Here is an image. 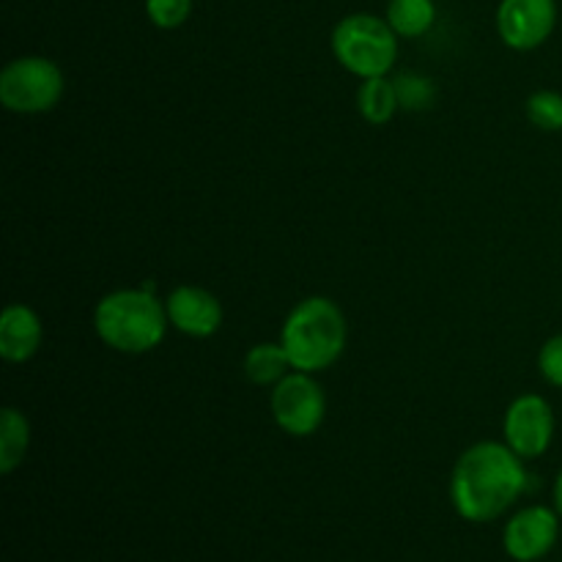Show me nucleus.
Wrapping results in <instances>:
<instances>
[{"mask_svg": "<svg viewBox=\"0 0 562 562\" xmlns=\"http://www.w3.org/2000/svg\"><path fill=\"white\" fill-rule=\"evenodd\" d=\"M527 119L543 132H562V93L536 91L527 99Z\"/></svg>", "mask_w": 562, "mask_h": 562, "instance_id": "nucleus-17", "label": "nucleus"}, {"mask_svg": "<svg viewBox=\"0 0 562 562\" xmlns=\"http://www.w3.org/2000/svg\"><path fill=\"white\" fill-rule=\"evenodd\" d=\"M31 445V423L14 406H5L0 415V472L11 475L25 461Z\"/></svg>", "mask_w": 562, "mask_h": 562, "instance_id": "nucleus-14", "label": "nucleus"}, {"mask_svg": "<svg viewBox=\"0 0 562 562\" xmlns=\"http://www.w3.org/2000/svg\"><path fill=\"white\" fill-rule=\"evenodd\" d=\"M44 338L42 318L33 307L14 302L0 316V357L5 362H27Z\"/></svg>", "mask_w": 562, "mask_h": 562, "instance_id": "nucleus-11", "label": "nucleus"}, {"mask_svg": "<svg viewBox=\"0 0 562 562\" xmlns=\"http://www.w3.org/2000/svg\"><path fill=\"white\" fill-rule=\"evenodd\" d=\"M552 494H554V510H558L560 519H562V470H560V475L554 477V488H552Z\"/></svg>", "mask_w": 562, "mask_h": 562, "instance_id": "nucleus-20", "label": "nucleus"}, {"mask_svg": "<svg viewBox=\"0 0 562 562\" xmlns=\"http://www.w3.org/2000/svg\"><path fill=\"white\" fill-rule=\"evenodd\" d=\"M558 25L554 0H499L497 33L505 47L530 53L549 42Z\"/></svg>", "mask_w": 562, "mask_h": 562, "instance_id": "nucleus-8", "label": "nucleus"}, {"mask_svg": "<svg viewBox=\"0 0 562 562\" xmlns=\"http://www.w3.org/2000/svg\"><path fill=\"white\" fill-rule=\"evenodd\" d=\"M329 44L338 64L360 80L387 77L398 58V33L390 27L384 16H373L368 11L344 16L333 27Z\"/></svg>", "mask_w": 562, "mask_h": 562, "instance_id": "nucleus-4", "label": "nucleus"}, {"mask_svg": "<svg viewBox=\"0 0 562 562\" xmlns=\"http://www.w3.org/2000/svg\"><path fill=\"white\" fill-rule=\"evenodd\" d=\"M349 340V324L344 311L329 296H307L285 316L280 344L289 355L291 368L305 373H322L340 360Z\"/></svg>", "mask_w": 562, "mask_h": 562, "instance_id": "nucleus-3", "label": "nucleus"}, {"mask_svg": "<svg viewBox=\"0 0 562 562\" xmlns=\"http://www.w3.org/2000/svg\"><path fill=\"white\" fill-rule=\"evenodd\" d=\"M393 86L404 110H426L431 108L434 97H437L434 82L428 77L415 75V71H401V75H395Z\"/></svg>", "mask_w": 562, "mask_h": 562, "instance_id": "nucleus-16", "label": "nucleus"}, {"mask_svg": "<svg viewBox=\"0 0 562 562\" xmlns=\"http://www.w3.org/2000/svg\"><path fill=\"white\" fill-rule=\"evenodd\" d=\"M505 445L525 461L541 459L554 439V412L543 395H519L503 420Z\"/></svg>", "mask_w": 562, "mask_h": 562, "instance_id": "nucleus-7", "label": "nucleus"}, {"mask_svg": "<svg viewBox=\"0 0 562 562\" xmlns=\"http://www.w3.org/2000/svg\"><path fill=\"white\" fill-rule=\"evenodd\" d=\"M560 538V514L547 505H530L514 514L505 525V554L516 562H538L547 558Z\"/></svg>", "mask_w": 562, "mask_h": 562, "instance_id": "nucleus-9", "label": "nucleus"}, {"mask_svg": "<svg viewBox=\"0 0 562 562\" xmlns=\"http://www.w3.org/2000/svg\"><path fill=\"white\" fill-rule=\"evenodd\" d=\"M327 415V395L313 373L291 371L272 387V417L289 437H311Z\"/></svg>", "mask_w": 562, "mask_h": 562, "instance_id": "nucleus-6", "label": "nucleus"}, {"mask_svg": "<svg viewBox=\"0 0 562 562\" xmlns=\"http://www.w3.org/2000/svg\"><path fill=\"white\" fill-rule=\"evenodd\" d=\"M192 14V0H146V16L159 31H176Z\"/></svg>", "mask_w": 562, "mask_h": 562, "instance_id": "nucleus-18", "label": "nucleus"}, {"mask_svg": "<svg viewBox=\"0 0 562 562\" xmlns=\"http://www.w3.org/2000/svg\"><path fill=\"white\" fill-rule=\"evenodd\" d=\"M384 20L401 38L426 36L437 22V3L434 0H390Z\"/></svg>", "mask_w": 562, "mask_h": 562, "instance_id": "nucleus-15", "label": "nucleus"}, {"mask_svg": "<svg viewBox=\"0 0 562 562\" xmlns=\"http://www.w3.org/2000/svg\"><path fill=\"white\" fill-rule=\"evenodd\" d=\"M66 91L64 71L44 55H22L0 71V102L9 113H49Z\"/></svg>", "mask_w": 562, "mask_h": 562, "instance_id": "nucleus-5", "label": "nucleus"}, {"mask_svg": "<svg viewBox=\"0 0 562 562\" xmlns=\"http://www.w3.org/2000/svg\"><path fill=\"white\" fill-rule=\"evenodd\" d=\"M525 459L505 442H477L461 453L450 475V503L461 519L486 525L499 519L527 488Z\"/></svg>", "mask_w": 562, "mask_h": 562, "instance_id": "nucleus-1", "label": "nucleus"}, {"mask_svg": "<svg viewBox=\"0 0 562 562\" xmlns=\"http://www.w3.org/2000/svg\"><path fill=\"white\" fill-rule=\"evenodd\" d=\"M168 327V311L165 302L157 300L151 283L110 291L93 307V329L99 340L121 355H146L157 349Z\"/></svg>", "mask_w": 562, "mask_h": 562, "instance_id": "nucleus-2", "label": "nucleus"}, {"mask_svg": "<svg viewBox=\"0 0 562 562\" xmlns=\"http://www.w3.org/2000/svg\"><path fill=\"white\" fill-rule=\"evenodd\" d=\"M170 327L187 338H212L223 327V305L201 285H179L165 300Z\"/></svg>", "mask_w": 562, "mask_h": 562, "instance_id": "nucleus-10", "label": "nucleus"}, {"mask_svg": "<svg viewBox=\"0 0 562 562\" xmlns=\"http://www.w3.org/2000/svg\"><path fill=\"white\" fill-rule=\"evenodd\" d=\"M357 108H360V115L368 124H390L401 110L393 80H387V77H368V80H362L360 91H357Z\"/></svg>", "mask_w": 562, "mask_h": 562, "instance_id": "nucleus-13", "label": "nucleus"}, {"mask_svg": "<svg viewBox=\"0 0 562 562\" xmlns=\"http://www.w3.org/2000/svg\"><path fill=\"white\" fill-rule=\"evenodd\" d=\"M538 368H541V376L549 384L562 390V333L549 338L541 346V351H538Z\"/></svg>", "mask_w": 562, "mask_h": 562, "instance_id": "nucleus-19", "label": "nucleus"}, {"mask_svg": "<svg viewBox=\"0 0 562 562\" xmlns=\"http://www.w3.org/2000/svg\"><path fill=\"white\" fill-rule=\"evenodd\" d=\"M241 371L250 379L256 387H274L280 379L289 376L294 368H291L289 355H285L283 344H258L252 346L245 355L241 362Z\"/></svg>", "mask_w": 562, "mask_h": 562, "instance_id": "nucleus-12", "label": "nucleus"}]
</instances>
